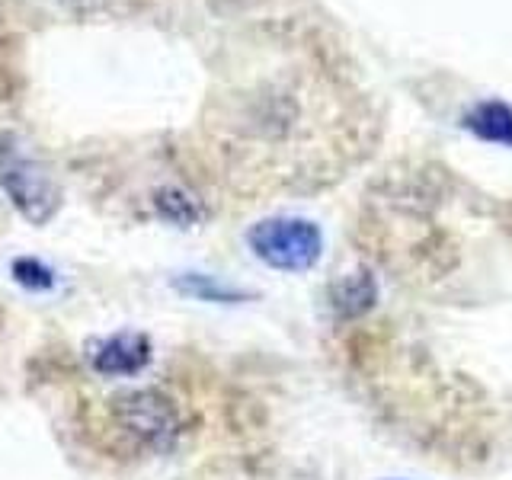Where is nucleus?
I'll return each instance as SVG.
<instances>
[{
  "mask_svg": "<svg viewBox=\"0 0 512 480\" xmlns=\"http://www.w3.org/2000/svg\"><path fill=\"white\" fill-rule=\"evenodd\" d=\"M0 189L32 228L48 224L61 208V186L52 167L16 132H0Z\"/></svg>",
  "mask_w": 512,
  "mask_h": 480,
  "instance_id": "1",
  "label": "nucleus"
},
{
  "mask_svg": "<svg viewBox=\"0 0 512 480\" xmlns=\"http://www.w3.org/2000/svg\"><path fill=\"white\" fill-rule=\"evenodd\" d=\"M109 416L128 439L151 448V452H167L176 445L183 432V420L176 404L154 388L122 391L109 400Z\"/></svg>",
  "mask_w": 512,
  "mask_h": 480,
  "instance_id": "2",
  "label": "nucleus"
},
{
  "mask_svg": "<svg viewBox=\"0 0 512 480\" xmlns=\"http://www.w3.org/2000/svg\"><path fill=\"white\" fill-rule=\"evenodd\" d=\"M253 253L272 269L304 272L320 260L324 237L320 228L304 218H269L247 234Z\"/></svg>",
  "mask_w": 512,
  "mask_h": 480,
  "instance_id": "3",
  "label": "nucleus"
},
{
  "mask_svg": "<svg viewBox=\"0 0 512 480\" xmlns=\"http://www.w3.org/2000/svg\"><path fill=\"white\" fill-rule=\"evenodd\" d=\"M90 362H93L96 372L109 375V378L138 375L141 368L151 362V340L144 333H135V330L112 333L109 340H103L90 352Z\"/></svg>",
  "mask_w": 512,
  "mask_h": 480,
  "instance_id": "4",
  "label": "nucleus"
},
{
  "mask_svg": "<svg viewBox=\"0 0 512 480\" xmlns=\"http://www.w3.org/2000/svg\"><path fill=\"white\" fill-rule=\"evenodd\" d=\"M330 301H333L336 314L359 317L378 301V285H375L372 276H368V272H352V276H343L340 282H333Z\"/></svg>",
  "mask_w": 512,
  "mask_h": 480,
  "instance_id": "5",
  "label": "nucleus"
},
{
  "mask_svg": "<svg viewBox=\"0 0 512 480\" xmlns=\"http://www.w3.org/2000/svg\"><path fill=\"white\" fill-rule=\"evenodd\" d=\"M468 128L477 138L512 148V109L506 103L487 100V103L474 106L471 116H468Z\"/></svg>",
  "mask_w": 512,
  "mask_h": 480,
  "instance_id": "6",
  "label": "nucleus"
},
{
  "mask_svg": "<svg viewBox=\"0 0 512 480\" xmlns=\"http://www.w3.org/2000/svg\"><path fill=\"white\" fill-rule=\"evenodd\" d=\"M176 288L192 298H202V301H221V304H234L240 298H250L247 292H240V288H231L224 285L212 276H199V272H189L186 279H176Z\"/></svg>",
  "mask_w": 512,
  "mask_h": 480,
  "instance_id": "7",
  "label": "nucleus"
},
{
  "mask_svg": "<svg viewBox=\"0 0 512 480\" xmlns=\"http://www.w3.org/2000/svg\"><path fill=\"white\" fill-rule=\"evenodd\" d=\"M13 272H16V282H23L29 288H52V282H55L52 269H45L39 260H32V256H26V260H16Z\"/></svg>",
  "mask_w": 512,
  "mask_h": 480,
  "instance_id": "8",
  "label": "nucleus"
},
{
  "mask_svg": "<svg viewBox=\"0 0 512 480\" xmlns=\"http://www.w3.org/2000/svg\"><path fill=\"white\" fill-rule=\"evenodd\" d=\"M157 208L173 221H196L199 218V208L192 205L183 192H164V196L157 199Z\"/></svg>",
  "mask_w": 512,
  "mask_h": 480,
  "instance_id": "9",
  "label": "nucleus"
},
{
  "mask_svg": "<svg viewBox=\"0 0 512 480\" xmlns=\"http://www.w3.org/2000/svg\"><path fill=\"white\" fill-rule=\"evenodd\" d=\"M58 4H64V7H87V4H93V0H58Z\"/></svg>",
  "mask_w": 512,
  "mask_h": 480,
  "instance_id": "10",
  "label": "nucleus"
}]
</instances>
